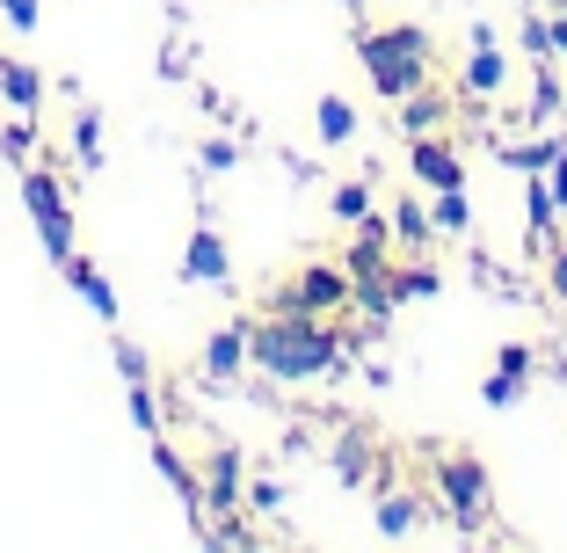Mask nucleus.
<instances>
[{"label": "nucleus", "mask_w": 567, "mask_h": 553, "mask_svg": "<svg viewBox=\"0 0 567 553\" xmlns=\"http://www.w3.org/2000/svg\"><path fill=\"white\" fill-rule=\"evenodd\" d=\"M248 365L277 386H306V379H334L350 371V350H342V328L313 314H269L262 328H248Z\"/></svg>", "instance_id": "nucleus-1"}, {"label": "nucleus", "mask_w": 567, "mask_h": 553, "mask_svg": "<svg viewBox=\"0 0 567 553\" xmlns=\"http://www.w3.org/2000/svg\"><path fill=\"white\" fill-rule=\"evenodd\" d=\"M357 59L371 73V95L379 102H401L430 81V37L415 22H385V30H364L357 37Z\"/></svg>", "instance_id": "nucleus-2"}, {"label": "nucleus", "mask_w": 567, "mask_h": 553, "mask_svg": "<svg viewBox=\"0 0 567 553\" xmlns=\"http://www.w3.org/2000/svg\"><path fill=\"white\" fill-rule=\"evenodd\" d=\"M430 467H436V495H444V510L458 518V532H481V524L495 518V481H487V459L473 452V444H444Z\"/></svg>", "instance_id": "nucleus-3"}, {"label": "nucleus", "mask_w": 567, "mask_h": 553, "mask_svg": "<svg viewBox=\"0 0 567 553\" xmlns=\"http://www.w3.org/2000/svg\"><path fill=\"white\" fill-rule=\"evenodd\" d=\"M269 314H313V320H342L350 314V263H306L291 277H277Z\"/></svg>", "instance_id": "nucleus-4"}, {"label": "nucleus", "mask_w": 567, "mask_h": 553, "mask_svg": "<svg viewBox=\"0 0 567 553\" xmlns=\"http://www.w3.org/2000/svg\"><path fill=\"white\" fill-rule=\"evenodd\" d=\"M22 212L37 218V240H44V255H51V269L73 255V204H66V190H59V175L44 168V161H22Z\"/></svg>", "instance_id": "nucleus-5"}, {"label": "nucleus", "mask_w": 567, "mask_h": 553, "mask_svg": "<svg viewBox=\"0 0 567 553\" xmlns=\"http://www.w3.org/2000/svg\"><path fill=\"white\" fill-rule=\"evenodd\" d=\"M175 277H183L189 291H226V285H234V248H226V226H218L212 212H197V226H189V240H183V263H175Z\"/></svg>", "instance_id": "nucleus-6"}, {"label": "nucleus", "mask_w": 567, "mask_h": 553, "mask_svg": "<svg viewBox=\"0 0 567 553\" xmlns=\"http://www.w3.org/2000/svg\"><path fill=\"white\" fill-rule=\"evenodd\" d=\"M458 88H466L473 102H495L502 88H509V51H502L495 22H473V51L458 59Z\"/></svg>", "instance_id": "nucleus-7"}, {"label": "nucleus", "mask_w": 567, "mask_h": 553, "mask_svg": "<svg viewBox=\"0 0 567 553\" xmlns=\"http://www.w3.org/2000/svg\"><path fill=\"white\" fill-rule=\"evenodd\" d=\"M204 510H212V518H240V510H248V459H240L234 444L204 452Z\"/></svg>", "instance_id": "nucleus-8"}, {"label": "nucleus", "mask_w": 567, "mask_h": 553, "mask_svg": "<svg viewBox=\"0 0 567 553\" xmlns=\"http://www.w3.org/2000/svg\"><path fill=\"white\" fill-rule=\"evenodd\" d=\"M408 168H415V183H430V190H466V161H458V146H451L444 132L408 139Z\"/></svg>", "instance_id": "nucleus-9"}, {"label": "nucleus", "mask_w": 567, "mask_h": 553, "mask_svg": "<svg viewBox=\"0 0 567 553\" xmlns=\"http://www.w3.org/2000/svg\"><path fill=\"white\" fill-rule=\"evenodd\" d=\"M560 204H553V190H546V168L538 175H524V240H532V255L546 263L553 255V240H560Z\"/></svg>", "instance_id": "nucleus-10"}, {"label": "nucleus", "mask_w": 567, "mask_h": 553, "mask_svg": "<svg viewBox=\"0 0 567 553\" xmlns=\"http://www.w3.org/2000/svg\"><path fill=\"white\" fill-rule=\"evenodd\" d=\"M59 277H66V285H73V291H81V299H87V314H102V320H110V328H117V285H110V277H102V269L87 263L81 248H73L66 263H59Z\"/></svg>", "instance_id": "nucleus-11"}, {"label": "nucleus", "mask_w": 567, "mask_h": 553, "mask_svg": "<svg viewBox=\"0 0 567 553\" xmlns=\"http://www.w3.org/2000/svg\"><path fill=\"white\" fill-rule=\"evenodd\" d=\"M204 371H212V379H240V371H248V328H240V320H226V328L204 336Z\"/></svg>", "instance_id": "nucleus-12"}, {"label": "nucleus", "mask_w": 567, "mask_h": 553, "mask_svg": "<svg viewBox=\"0 0 567 553\" xmlns=\"http://www.w3.org/2000/svg\"><path fill=\"white\" fill-rule=\"evenodd\" d=\"M393 117H401V132H408V139H430V132H444V124H451V102H444V95H430V88H415V95L393 102Z\"/></svg>", "instance_id": "nucleus-13"}, {"label": "nucleus", "mask_w": 567, "mask_h": 553, "mask_svg": "<svg viewBox=\"0 0 567 553\" xmlns=\"http://www.w3.org/2000/svg\"><path fill=\"white\" fill-rule=\"evenodd\" d=\"M0 95H8V110L37 117V110H44V73L22 66V59H0Z\"/></svg>", "instance_id": "nucleus-14"}, {"label": "nucleus", "mask_w": 567, "mask_h": 553, "mask_svg": "<svg viewBox=\"0 0 567 553\" xmlns=\"http://www.w3.org/2000/svg\"><path fill=\"white\" fill-rule=\"evenodd\" d=\"M532 124H560L567 117V88H560V59H546V66H532V110H524Z\"/></svg>", "instance_id": "nucleus-15"}, {"label": "nucleus", "mask_w": 567, "mask_h": 553, "mask_svg": "<svg viewBox=\"0 0 567 553\" xmlns=\"http://www.w3.org/2000/svg\"><path fill=\"white\" fill-rule=\"evenodd\" d=\"M357 102L350 95H320L313 102V132H320V146H342V139H357Z\"/></svg>", "instance_id": "nucleus-16"}, {"label": "nucleus", "mask_w": 567, "mask_h": 553, "mask_svg": "<svg viewBox=\"0 0 567 553\" xmlns=\"http://www.w3.org/2000/svg\"><path fill=\"white\" fill-rule=\"evenodd\" d=\"M415 524H422V503L408 495V488L401 495H379V510H371V532L379 539H415Z\"/></svg>", "instance_id": "nucleus-17"}, {"label": "nucleus", "mask_w": 567, "mask_h": 553, "mask_svg": "<svg viewBox=\"0 0 567 553\" xmlns=\"http://www.w3.org/2000/svg\"><path fill=\"white\" fill-rule=\"evenodd\" d=\"M73 161H81L87 175L110 168V153H102V110H95V102H81V110H73Z\"/></svg>", "instance_id": "nucleus-18"}, {"label": "nucleus", "mask_w": 567, "mask_h": 553, "mask_svg": "<svg viewBox=\"0 0 567 553\" xmlns=\"http://www.w3.org/2000/svg\"><path fill=\"white\" fill-rule=\"evenodd\" d=\"M553 153H567V139L560 132H538V139H509L502 146V168H517V175H538L553 161Z\"/></svg>", "instance_id": "nucleus-19"}, {"label": "nucleus", "mask_w": 567, "mask_h": 553, "mask_svg": "<svg viewBox=\"0 0 567 553\" xmlns=\"http://www.w3.org/2000/svg\"><path fill=\"white\" fill-rule=\"evenodd\" d=\"M334 481H342V488L379 481V459H371V444H364V437H342V444H334Z\"/></svg>", "instance_id": "nucleus-20"}, {"label": "nucleus", "mask_w": 567, "mask_h": 553, "mask_svg": "<svg viewBox=\"0 0 567 553\" xmlns=\"http://www.w3.org/2000/svg\"><path fill=\"white\" fill-rule=\"evenodd\" d=\"M385 218H393V240H401V248H430V234H436V218H430V204H393V212H385Z\"/></svg>", "instance_id": "nucleus-21"}, {"label": "nucleus", "mask_w": 567, "mask_h": 553, "mask_svg": "<svg viewBox=\"0 0 567 553\" xmlns=\"http://www.w3.org/2000/svg\"><path fill=\"white\" fill-rule=\"evenodd\" d=\"M328 212H334V226H357V218L371 212V175H357V183H334V190H328Z\"/></svg>", "instance_id": "nucleus-22"}, {"label": "nucleus", "mask_w": 567, "mask_h": 553, "mask_svg": "<svg viewBox=\"0 0 567 553\" xmlns=\"http://www.w3.org/2000/svg\"><path fill=\"white\" fill-rule=\"evenodd\" d=\"M517 44H524L532 66H546V59H553V22L538 16V8H524V16H517Z\"/></svg>", "instance_id": "nucleus-23"}, {"label": "nucleus", "mask_w": 567, "mask_h": 553, "mask_svg": "<svg viewBox=\"0 0 567 553\" xmlns=\"http://www.w3.org/2000/svg\"><path fill=\"white\" fill-rule=\"evenodd\" d=\"M430 218H436V234H466V226H473V197H466V190H436Z\"/></svg>", "instance_id": "nucleus-24"}, {"label": "nucleus", "mask_w": 567, "mask_h": 553, "mask_svg": "<svg viewBox=\"0 0 567 553\" xmlns=\"http://www.w3.org/2000/svg\"><path fill=\"white\" fill-rule=\"evenodd\" d=\"M240 168V139H204L197 146V175L204 183H218V175H234Z\"/></svg>", "instance_id": "nucleus-25"}, {"label": "nucleus", "mask_w": 567, "mask_h": 553, "mask_svg": "<svg viewBox=\"0 0 567 553\" xmlns=\"http://www.w3.org/2000/svg\"><path fill=\"white\" fill-rule=\"evenodd\" d=\"M124 416H132V422H138L146 437H161V393H153V379L124 386Z\"/></svg>", "instance_id": "nucleus-26"}, {"label": "nucleus", "mask_w": 567, "mask_h": 553, "mask_svg": "<svg viewBox=\"0 0 567 553\" xmlns=\"http://www.w3.org/2000/svg\"><path fill=\"white\" fill-rule=\"evenodd\" d=\"M110 365H117V379L124 386H138V379H153V357L138 350L132 336H110Z\"/></svg>", "instance_id": "nucleus-27"}, {"label": "nucleus", "mask_w": 567, "mask_h": 553, "mask_svg": "<svg viewBox=\"0 0 567 553\" xmlns=\"http://www.w3.org/2000/svg\"><path fill=\"white\" fill-rule=\"evenodd\" d=\"M524 393H532L524 379H509V371H495V365H487V379H481V401H487V408H517Z\"/></svg>", "instance_id": "nucleus-28"}, {"label": "nucleus", "mask_w": 567, "mask_h": 553, "mask_svg": "<svg viewBox=\"0 0 567 553\" xmlns=\"http://www.w3.org/2000/svg\"><path fill=\"white\" fill-rule=\"evenodd\" d=\"M495 371H509V379H524V386H532L538 350H532V342H495Z\"/></svg>", "instance_id": "nucleus-29"}, {"label": "nucleus", "mask_w": 567, "mask_h": 553, "mask_svg": "<svg viewBox=\"0 0 567 553\" xmlns=\"http://www.w3.org/2000/svg\"><path fill=\"white\" fill-rule=\"evenodd\" d=\"M393 291H401V299H436V291H444V277H436V269H393Z\"/></svg>", "instance_id": "nucleus-30"}, {"label": "nucleus", "mask_w": 567, "mask_h": 553, "mask_svg": "<svg viewBox=\"0 0 567 553\" xmlns=\"http://www.w3.org/2000/svg\"><path fill=\"white\" fill-rule=\"evenodd\" d=\"M0 16H8V30H16V37H30L37 22H44V0H0Z\"/></svg>", "instance_id": "nucleus-31"}, {"label": "nucleus", "mask_w": 567, "mask_h": 553, "mask_svg": "<svg viewBox=\"0 0 567 553\" xmlns=\"http://www.w3.org/2000/svg\"><path fill=\"white\" fill-rule=\"evenodd\" d=\"M546 299L567 306V240H553V255H546Z\"/></svg>", "instance_id": "nucleus-32"}, {"label": "nucleus", "mask_w": 567, "mask_h": 553, "mask_svg": "<svg viewBox=\"0 0 567 553\" xmlns=\"http://www.w3.org/2000/svg\"><path fill=\"white\" fill-rule=\"evenodd\" d=\"M248 510H255V518H277V510H284V481H255L248 488Z\"/></svg>", "instance_id": "nucleus-33"}, {"label": "nucleus", "mask_w": 567, "mask_h": 553, "mask_svg": "<svg viewBox=\"0 0 567 553\" xmlns=\"http://www.w3.org/2000/svg\"><path fill=\"white\" fill-rule=\"evenodd\" d=\"M0 146L16 153V161H30V146H37V132H30V117H22V124H8V132H0Z\"/></svg>", "instance_id": "nucleus-34"}, {"label": "nucleus", "mask_w": 567, "mask_h": 553, "mask_svg": "<svg viewBox=\"0 0 567 553\" xmlns=\"http://www.w3.org/2000/svg\"><path fill=\"white\" fill-rule=\"evenodd\" d=\"M546 190H553V204L567 212V153H553V161H546Z\"/></svg>", "instance_id": "nucleus-35"}, {"label": "nucleus", "mask_w": 567, "mask_h": 553, "mask_svg": "<svg viewBox=\"0 0 567 553\" xmlns=\"http://www.w3.org/2000/svg\"><path fill=\"white\" fill-rule=\"evenodd\" d=\"M161 81H189V59H183V51H175V44L161 51Z\"/></svg>", "instance_id": "nucleus-36"}, {"label": "nucleus", "mask_w": 567, "mask_h": 553, "mask_svg": "<svg viewBox=\"0 0 567 553\" xmlns=\"http://www.w3.org/2000/svg\"><path fill=\"white\" fill-rule=\"evenodd\" d=\"M546 22H553V59L567 66V0H560V16H546Z\"/></svg>", "instance_id": "nucleus-37"}]
</instances>
